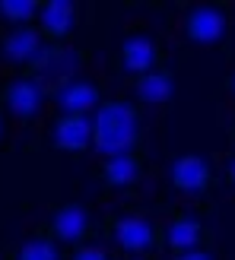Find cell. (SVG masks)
Masks as SVG:
<instances>
[{"mask_svg":"<svg viewBox=\"0 0 235 260\" xmlns=\"http://www.w3.org/2000/svg\"><path fill=\"white\" fill-rule=\"evenodd\" d=\"M102 238L121 251V257H162L165 251V225L153 210L134 203L102 213Z\"/></svg>","mask_w":235,"mask_h":260,"instance_id":"obj_1","label":"cell"},{"mask_svg":"<svg viewBox=\"0 0 235 260\" xmlns=\"http://www.w3.org/2000/svg\"><path fill=\"white\" fill-rule=\"evenodd\" d=\"M146 143V118L137 102L127 95H111L93 111V149L105 155L137 149Z\"/></svg>","mask_w":235,"mask_h":260,"instance_id":"obj_2","label":"cell"},{"mask_svg":"<svg viewBox=\"0 0 235 260\" xmlns=\"http://www.w3.org/2000/svg\"><path fill=\"white\" fill-rule=\"evenodd\" d=\"M38 232L51 235L61 248H80V244H93V238H102V216L83 200H67L54 203L48 210V219L35 225Z\"/></svg>","mask_w":235,"mask_h":260,"instance_id":"obj_3","label":"cell"},{"mask_svg":"<svg viewBox=\"0 0 235 260\" xmlns=\"http://www.w3.org/2000/svg\"><path fill=\"white\" fill-rule=\"evenodd\" d=\"M93 175L105 193H130L143 184V178L150 175V149L146 143L137 149H124V152H114L99 159V165L93 168Z\"/></svg>","mask_w":235,"mask_h":260,"instance_id":"obj_4","label":"cell"},{"mask_svg":"<svg viewBox=\"0 0 235 260\" xmlns=\"http://www.w3.org/2000/svg\"><path fill=\"white\" fill-rule=\"evenodd\" d=\"M165 60V42L153 29H130L121 38V48L114 54V70H121V76L134 80V76H143L156 67H162Z\"/></svg>","mask_w":235,"mask_h":260,"instance_id":"obj_5","label":"cell"},{"mask_svg":"<svg viewBox=\"0 0 235 260\" xmlns=\"http://www.w3.org/2000/svg\"><path fill=\"white\" fill-rule=\"evenodd\" d=\"M45 102H48V89H45L42 80L16 73V76H10V80L0 83V108L10 111L22 130L35 127Z\"/></svg>","mask_w":235,"mask_h":260,"instance_id":"obj_6","label":"cell"},{"mask_svg":"<svg viewBox=\"0 0 235 260\" xmlns=\"http://www.w3.org/2000/svg\"><path fill=\"white\" fill-rule=\"evenodd\" d=\"M48 102L57 111H73V114H93L102 102H105V86L102 80H93V76H64V80L48 83Z\"/></svg>","mask_w":235,"mask_h":260,"instance_id":"obj_7","label":"cell"},{"mask_svg":"<svg viewBox=\"0 0 235 260\" xmlns=\"http://www.w3.org/2000/svg\"><path fill=\"white\" fill-rule=\"evenodd\" d=\"M172 219L165 225V251L178 257L188 251H216V232L210 222L188 210H168Z\"/></svg>","mask_w":235,"mask_h":260,"instance_id":"obj_8","label":"cell"},{"mask_svg":"<svg viewBox=\"0 0 235 260\" xmlns=\"http://www.w3.org/2000/svg\"><path fill=\"white\" fill-rule=\"evenodd\" d=\"M168 184H172V190H178L181 197L207 203L210 193H213V184H216V172H213L210 159H203L197 152H185V155H175L172 159Z\"/></svg>","mask_w":235,"mask_h":260,"instance_id":"obj_9","label":"cell"},{"mask_svg":"<svg viewBox=\"0 0 235 260\" xmlns=\"http://www.w3.org/2000/svg\"><path fill=\"white\" fill-rule=\"evenodd\" d=\"M48 149L83 155L93 146V114H73V111H54L48 124Z\"/></svg>","mask_w":235,"mask_h":260,"instance_id":"obj_10","label":"cell"},{"mask_svg":"<svg viewBox=\"0 0 235 260\" xmlns=\"http://www.w3.org/2000/svg\"><path fill=\"white\" fill-rule=\"evenodd\" d=\"M181 35L191 45H219L229 38V10L219 4H194L181 19Z\"/></svg>","mask_w":235,"mask_h":260,"instance_id":"obj_11","label":"cell"},{"mask_svg":"<svg viewBox=\"0 0 235 260\" xmlns=\"http://www.w3.org/2000/svg\"><path fill=\"white\" fill-rule=\"evenodd\" d=\"M35 25L48 45L67 48V42L76 35V25H80V4L76 0H42Z\"/></svg>","mask_w":235,"mask_h":260,"instance_id":"obj_12","label":"cell"},{"mask_svg":"<svg viewBox=\"0 0 235 260\" xmlns=\"http://www.w3.org/2000/svg\"><path fill=\"white\" fill-rule=\"evenodd\" d=\"M45 48V38L38 25H13V29H0V63L22 73L29 63L38 57Z\"/></svg>","mask_w":235,"mask_h":260,"instance_id":"obj_13","label":"cell"},{"mask_svg":"<svg viewBox=\"0 0 235 260\" xmlns=\"http://www.w3.org/2000/svg\"><path fill=\"white\" fill-rule=\"evenodd\" d=\"M130 86V102H137L140 108H162L175 99V67H156L143 76L127 80Z\"/></svg>","mask_w":235,"mask_h":260,"instance_id":"obj_14","label":"cell"},{"mask_svg":"<svg viewBox=\"0 0 235 260\" xmlns=\"http://www.w3.org/2000/svg\"><path fill=\"white\" fill-rule=\"evenodd\" d=\"M10 251L16 260H64L61 244L51 235H45V232H38V229L22 244H16V248H10Z\"/></svg>","mask_w":235,"mask_h":260,"instance_id":"obj_15","label":"cell"},{"mask_svg":"<svg viewBox=\"0 0 235 260\" xmlns=\"http://www.w3.org/2000/svg\"><path fill=\"white\" fill-rule=\"evenodd\" d=\"M38 0H0V22H7V29L13 25H35L38 22Z\"/></svg>","mask_w":235,"mask_h":260,"instance_id":"obj_16","label":"cell"},{"mask_svg":"<svg viewBox=\"0 0 235 260\" xmlns=\"http://www.w3.org/2000/svg\"><path fill=\"white\" fill-rule=\"evenodd\" d=\"M67 260H118L111 251L99 248V244H80V248H70Z\"/></svg>","mask_w":235,"mask_h":260,"instance_id":"obj_17","label":"cell"},{"mask_svg":"<svg viewBox=\"0 0 235 260\" xmlns=\"http://www.w3.org/2000/svg\"><path fill=\"white\" fill-rule=\"evenodd\" d=\"M223 181L235 190V146H232V152H226V159H223Z\"/></svg>","mask_w":235,"mask_h":260,"instance_id":"obj_18","label":"cell"},{"mask_svg":"<svg viewBox=\"0 0 235 260\" xmlns=\"http://www.w3.org/2000/svg\"><path fill=\"white\" fill-rule=\"evenodd\" d=\"M172 260H216V251H188V254H178Z\"/></svg>","mask_w":235,"mask_h":260,"instance_id":"obj_19","label":"cell"},{"mask_svg":"<svg viewBox=\"0 0 235 260\" xmlns=\"http://www.w3.org/2000/svg\"><path fill=\"white\" fill-rule=\"evenodd\" d=\"M7 130H10V124H7V111L0 108V146H4V140H7Z\"/></svg>","mask_w":235,"mask_h":260,"instance_id":"obj_20","label":"cell"},{"mask_svg":"<svg viewBox=\"0 0 235 260\" xmlns=\"http://www.w3.org/2000/svg\"><path fill=\"white\" fill-rule=\"evenodd\" d=\"M223 86H226V92H232L235 95V67L226 73V80H223Z\"/></svg>","mask_w":235,"mask_h":260,"instance_id":"obj_21","label":"cell"},{"mask_svg":"<svg viewBox=\"0 0 235 260\" xmlns=\"http://www.w3.org/2000/svg\"><path fill=\"white\" fill-rule=\"evenodd\" d=\"M229 140H232V146H235V121L229 124Z\"/></svg>","mask_w":235,"mask_h":260,"instance_id":"obj_22","label":"cell"},{"mask_svg":"<svg viewBox=\"0 0 235 260\" xmlns=\"http://www.w3.org/2000/svg\"><path fill=\"white\" fill-rule=\"evenodd\" d=\"M121 260H159V257H121Z\"/></svg>","mask_w":235,"mask_h":260,"instance_id":"obj_23","label":"cell"},{"mask_svg":"<svg viewBox=\"0 0 235 260\" xmlns=\"http://www.w3.org/2000/svg\"><path fill=\"white\" fill-rule=\"evenodd\" d=\"M0 260H16V257H13V251H7L4 257H0Z\"/></svg>","mask_w":235,"mask_h":260,"instance_id":"obj_24","label":"cell"}]
</instances>
